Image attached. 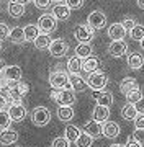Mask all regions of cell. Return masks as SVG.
<instances>
[{"mask_svg": "<svg viewBox=\"0 0 144 147\" xmlns=\"http://www.w3.org/2000/svg\"><path fill=\"white\" fill-rule=\"evenodd\" d=\"M8 113L13 123H22L26 118V108L22 103V100H13L8 106Z\"/></svg>", "mask_w": 144, "mask_h": 147, "instance_id": "6", "label": "cell"}, {"mask_svg": "<svg viewBox=\"0 0 144 147\" xmlns=\"http://www.w3.org/2000/svg\"><path fill=\"white\" fill-rule=\"evenodd\" d=\"M64 3L69 7L70 10H77V8H80V7H82L84 0H66Z\"/></svg>", "mask_w": 144, "mask_h": 147, "instance_id": "39", "label": "cell"}, {"mask_svg": "<svg viewBox=\"0 0 144 147\" xmlns=\"http://www.w3.org/2000/svg\"><path fill=\"white\" fill-rule=\"evenodd\" d=\"M121 23H123V26L126 28V31H131V30H133V28L138 25V23H136V20H134L133 16H126V18H124Z\"/></svg>", "mask_w": 144, "mask_h": 147, "instance_id": "37", "label": "cell"}, {"mask_svg": "<svg viewBox=\"0 0 144 147\" xmlns=\"http://www.w3.org/2000/svg\"><path fill=\"white\" fill-rule=\"evenodd\" d=\"M84 132H87L90 137L97 139V137L103 136V123H98L95 119L87 121V124L84 126Z\"/></svg>", "mask_w": 144, "mask_h": 147, "instance_id": "10", "label": "cell"}, {"mask_svg": "<svg viewBox=\"0 0 144 147\" xmlns=\"http://www.w3.org/2000/svg\"><path fill=\"white\" fill-rule=\"evenodd\" d=\"M126 33L128 31L123 26V23H113L108 26V36L112 38V41H123Z\"/></svg>", "mask_w": 144, "mask_h": 147, "instance_id": "12", "label": "cell"}, {"mask_svg": "<svg viewBox=\"0 0 144 147\" xmlns=\"http://www.w3.org/2000/svg\"><path fill=\"white\" fill-rule=\"evenodd\" d=\"M134 106H136V110H138L139 115H144V98H143L141 101H138Z\"/></svg>", "mask_w": 144, "mask_h": 147, "instance_id": "45", "label": "cell"}, {"mask_svg": "<svg viewBox=\"0 0 144 147\" xmlns=\"http://www.w3.org/2000/svg\"><path fill=\"white\" fill-rule=\"evenodd\" d=\"M80 134H82V131H80L77 126H74V124H67V126H66L64 137H66L69 142H74V144H75V141L79 139Z\"/></svg>", "mask_w": 144, "mask_h": 147, "instance_id": "28", "label": "cell"}, {"mask_svg": "<svg viewBox=\"0 0 144 147\" xmlns=\"http://www.w3.org/2000/svg\"><path fill=\"white\" fill-rule=\"evenodd\" d=\"M110 147H124V146H121V144H113V146H110Z\"/></svg>", "mask_w": 144, "mask_h": 147, "instance_id": "51", "label": "cell"}, {"mask_svg": "<svg viewBox=\"0 0 144 147\" xmlns=\"http://www.w3.org/2000/svg\"><path fill=\"white\" fill-rule=\"evenodd\" d=\"M133 139H136L138 142H141V144H144V129H134L133 132Z\"/></svg>", "mask_w": 144, "mask_h": 147, "instance_id": "40", "label": "cell"}, {"mask_svg": "<svg viewBox=\"0 0 144 147\" xmlns=\"http://www.w3.org/2000/svg\"><path fill=\"white\" fill-rule=\"evenodd\" d=\"M74 36L79 42H90L95 38V30L87 23V25H77L74 30Z\"/></svg>", "mask_w": 144, "mask_h": 147, "instance_id": "7", "label": "cell"}, {"mask_svg": "<svg viewBox=\"0 0 144 147\" xmlns=\"http://www.w3.org/2000/svg\"><path fill=\"white\" fill-rule=\"evenodd\" d=\"M134 126L136 129H144V115H138L134 119Z\"/></svg>", "mask_w": 144, "mask_h": 147, "instance_id": "42", "label": "cell"}, {"mask_svg": "<svg viewBox=\"0 0 144 147\" xmlns=\"http://www.w3.org/2000/svg\"><path fill=\"white\" fill-rule=\"evenodd\" d=\"M10 36V28L7 26L5 23H0V41H3Z\"/></svg>", "mask_w": 144, "mask_h": 147, "instance_id": "38", "label": "cell"}, {"mask_svg": "<svg viewBox=\"0 0 144 147\" xmlns=\"http://www.w3.org/2000/svg\"><path fill=\"white\" fill-rule=\"evenodd\" d=\"M87 23L93 30H101V28H105V25H107V15L101 10H93L90 15L87 16Z\"/></svg>", "mask_w": 144, "mask_h": 147, "instance_id": "9", "label": "cell"}, {"mask_svg": "<svg viewBox=\"0 0 144 147\" xmlns=\"http://www.w3.org/2000/svg\"><path fill=\"white\" fill-rule=\"evenodd\" d=\"M74 110H72V106H59L57 108V118L61 121H64V123H69V121L74 119Z\"/></svg>", "mask_w": 144, "mask_h": 147, "instance_id": "26", "label": "cell"}, {"mask_svg": "<svg viewBox=\"0 0 144 147\" xmlns=\"http://www.w3.org/2000/svg\"><path fill=\"white\" fill-rule=\"evenodd\" d=\"M144 96H143V92L139 88L133 90V92H129L128 95H126V100H128V103H133V105H136L138 101H141Z\"/></svg>", "mask_w": 144, "mask_h": 147, "instance_id": "35", "label": "cell"}, {"mask_svg": "<svg viewBox=\"0 0 144 147\" xmlns=\"http://www.w3.org/2000/svg\"><path fill=\"white\" fill-rule=\"evenodd\" d=\"M53 15L56 20L66 21V20H69V16H70V8L66 3H56L53 7Z\"/></svg>", "mask_w": 144, "mask_h": 147, "instance_id": "14", "label": "cell"}, {"mask_svg": "<svg viewBox=\"0 0 144 147\" xmlns=\"http://www.w3.org/2000/svg\"><path fill=\"white\" fill-rule=\"evenodd\" d=\"M144 65V57L139 53H131L128 56V67L133 70H139Z\"/></svg>", "mask_w": 144, "mask_h": 147, "instance_id": "22", "label": "cell"}, {"mask_svg": "<svg viewBox=\"0 0 144 147\" xmlns=\"http://www.w3.org/2000/svg\"><path fill=\"white\" fill-rule=\"evenodd\" d=\"M128 53V44L124 41H112L108 46V54L112 57H123Z\"/></svg>", "mask_w": 144, "mask_h": 147, "instance_id": "11", "label": "cell"}, {"mask_svg": "<svg viewBox=\"0 0 144 147\" xmlns=\"http://www.w3.org/2000/svg\"><path fill=\"white\" fill-rule=\"evenodd\" d=\"M67 70H69L70 75H74V74H79L82 70V62H80V57L77 56H70L69 61H67Z\"/></svg>", "mask_w": 144, "mask_h": 147, "instance_id": "30", "label": "cell"}, {"mask_svg": "<svg viewBox=\"0 0 144 147\" xmlns=\"http://www.w3.org/2000/svg\"><path fill=\"white\" fill-rule=\"evenodd\" d=\"M8 39H10L13 44H23V42L26 41V39H25V31H23V28H20V26L11 28Z\"/></svg>", "mask_w": 144, "mask_h": 147, "instance_id": "24", "label": "cell"}, {"mask_svg": "<svg viewBox=\"0 0 144 147\" xmlns=\"http://www.w3.org/2000/svg\"><path fill=\"white\" fill-rule=\"evenodd\" d=\"M3 74H5V77L8 79V82H20L22 80V75H23L20 65H7Z\"/></svg>", "mask_w": 144, "mask_h": 147, "instance_id": "15", "label": "cell"}, {"mask_svg": "<svg viewBox=\"0 0 144 147\" xmlns=\"http://www.w3.org/2000/svg\"><path fill=\"white\" fill-rule=\"evenodd\" d=\"M10 2H13V3H22V5L26 3V0H10Z\"/></svg>", "mask_w": 144, "mask_h": 147, "instance_id": "48", "label": "cell"}, {"mask_svg": "<svg viewBox=\"0 0 144 147\" xmlns=\"http://www.w3.org/2000/svg\"><path fill=\"white\" fill-rule=\"evenodd\" d=\"M10 124H11V118H10V113H8V110L0 111V131L10 129Z\"/></svg>", "mask_w": 144, "mask_h": 147, "instance_id": "32", "label": "cell"}, {"mask_svg": "<svg viewBox=\"0 0 144 147\" xmlns=\"http://www.w3.org/2000/svg\"><path fill=\"white\" fill-rule=\"evenodd\" d=\"M51 147H70V142L66 139V137H56L53 141V144H51Z\"/></svg>", "mask_w": 144, "mask_h": 147, "instance_id": "36", "label": "cell"}, {"mask_svg": "<svg viewBox=\"0 0 144 147\" xmlns=\"http://www.w3.org/2000/svg\"><path fill=\"white\" fill-rule=\"evenodd\" d=\"M16 147H20V146H16Z\"/></svg>", "mask_w": 144, "mask_h": 147, "instance_id": "55", "label": "cell"}, {"mask_svg": "<svg viewBox=\"0 0 144 147\" xmlns=\"http://www.w3.org/2000/svg\"><path fill=\"white\" fill-rule=\"evenodd\" d=\"M87 84H89V88H92L93 92H103L105 87L108 85V77H107L105 72L97 70V72H93V74L89 75Z\"/></svg>", "mask_w": 144, "mask_h": 147, "instance_id": "3", "label": "cell"}, {"mask_svg": "<svg viewBox=\"0 0 144 147\" xmlns=\"http://www.w3.org/2000/svg\"><path fill=\"white\" fill-rule=\"evenodd\" d=\"M139 88L138 87V80L133 79V77H124V79L120 82V92H121L124 96L129 93V92H133V90Z\"/></svg>", "mask_w": 144, "mask_h": 147, "instance_id": "19", "label": "cell"}, {"mask_svg": "<svg viewBox=\"0 0 144 147\" xmlns=\"http://www.w3.org/2000/svg\"><path fill=\"white\" fill-rule=\"evenodd\" d=\"M26 2H33V3H34V0H26Z\"/></svg>", "mask_w": 144, "mask_h": 147, "instance_id": "53", "label": "cell"}, {"mask_svg": "<svg viewBox=\"0 0 144 147\" xmlns=\"http://www.w3.org/2000/svg\"><path fill=\"white\" fill-rule=\"evenodd\" d=\"M129 38L133 41H143L144 39V25H136V26L129 31Z\"/></svg>", "mask_w": 144, "mask_h": 147, "instance_id": "33", "label": "cell"}, {"mask_svg": "<svg viewBox=\"0 0 144 147\" xmlns=\"http://www.w3.org/2000/svg\"><path fill=\"white\" fill-rule=\"evenodd\" d=\"M5 85H8V79L5 77V74L3 72H0V88L5 87Z\"/></svg>", "mask_w": 144, "mask_h": 147, "instance_id": "46", "label": "cell"}, {"mask_svg": "<svg viewBox=\"0 0 144 147\" xmlns=\"http://www.w3.org/2000/svg\"><path fill=\"white\" fill-rule=\"evenodd\" d=\"M8 106H10V100H8V98H5L3 95H0V111L8 110Z\"/></svg>", "mask_w": 144, "mask_h": 147, "instance_id": "43", "label": "cell"}, {"mask_svg": "<svg viewBox=\"0 0 144 147\" xmlns=\"http://www.w3.org/2000/svg\"><path fill=\"white\" fill-rule=\"evenodd\" d=\"M124 147H143V144H141V142H138L136 139H133V137H131V139H128V141H126Z\"/></svg>", "mask_w": 144, "mask_h": 147, "instance_id": "44", "label": "cell"}, {"mask_svg": "<svg viewBox=\"0 0 144 147\" xmlns=\"http://www.w3.org/2000/svg\"><path fill=\"white\" fill-rule=\"evenodd\" d=\"M51 121V111L46 106H36L31 111V123L38 127H44Z\"/></svg>", "mask_w": 144, "mask_h": 147, "instance_id": "4", "label": "cell"}, {"mask_svg": "<svg viewBox=\"0 0 144 147\" xmlns=\"http://www.w3.org/2000/svg\"><path fill=\"white\" fill-rule=\"evenodd\" d=\"M51 42H53V39L49 38V34H44V33H41L39 36L34 39V47L36 49H39V51H44V49H49V46H51Z\"/></svg>", "mask_w": 144, "mask_h": 147, "instance_id": "27", "label": "cell"}, {"mask_svg": "<svg viewBox=\"0 0 144 147\" xmlns=\"http://www.w3.org/2000/svg\"><path fill=\"white\" fill-rule=\"evenodd\" d=\"M138 7L144 10V0H138Z\"/></svg>", "mask_w": 144, "mask_h": 147, "instance_id": "49", "label": "cell"}, {"mask_svg": "<svg viewBox=\"0 0 144 147\" xmlns=\"http://www.w3.org/2000/svg\"><path fill=\"white\" fill-rule=\"evenodd\" d=\"M16 141H18V132L15 129L0 131V144L2 146H10V144H15Z\"/></svg>", "mask_w": 144, "mask_h": 147, "instance_id": "17", "label": "cell"}, {"mask_svg": "<svg viewBox=\"0 0 144 147\" xmlns=\"http://www.w3.org/2000/svg\"><path fill=\"white\" fill-rule=\"evenodd\" d=\"M0 51H2V41H0Z\"/></svg>", "mask_w": 144, "mask_h": 147, "instance_id": "54", "label": "cell"}, {"mask_svg": "<svg viewBox=\"0 0 144 147\" xmlns=\"http://www.w3.org/2000/svg\"><path fill=\"white\" fill-rule=\"evenodd\" d=\"M69 74L64 70H54L49 75V85L54 90H62V88H70V82H69Z\"/></svg>", "mask_w": 144, "mask_h": 147, "instance_id": "2", "label": "cell"}, {"mask_svg": "<svg viewBox=\"0 0 144 147\" xmlns=\"http://www.w3.org/2000/svg\"><path fill=\"white\" fill-rule=\"evenodd\" d=\"M67 53H69V44L64 39H61V38L53 39L51 46H49V54L53 57H64Z\"/></svg>", "mask_w": 144, "mask_h": 147, "instance_id": "8", "label": "cell"}, {"mask_svg": "<svg viewBox=\"0 0 144 147\" xmlns=\"http://www.w3.org/2000/svg\"><path fill=\"white\" fill-rule=\"evenodd\" d=\"M38 28H39V31L44 33V34H51V33L57 28V20L54 18L53 13H44V15H41L39 20H38Z\"/></svg>", "mask_w": 144, "mask_h": 147, "instance_id": "5", "label": "cell"}, {"mask_svg": "<svg viewBox=\"0 0 144 147\" xmlns=\"http://www.w3.org/2000/svg\"><path fill=\"white\" fill-rule=\"evenodd\" d=\"M141 49H143V51H144V39H143V41H141Z\"/></svg>", "mask_w": 144, "mask_h": 147, "instance_id": "52", "label": "cell"}, {"mask_svg": "<svg viewBox=\"0 0 144 147\" xmlns=\"http://www.w3.org/2000/svg\"><path fill=\"white\" fill-rule=\"evenodd\" d=\"M51 2H53V0H34V5H36L38 8L44 10V8H48V7L51 5Z\"/></svg>", "mask_w": 144, "mask_h": 147, "instance_id": "41", "label": "cell"}, {"mask_svg": "<svg viewBox=\"0 0 144 147\" xmlns=\"http://www.w3.org/2000/svg\"><path fill=\"white\" fill-rule=\"evenodd\" d=\"M5 62H3V59H0V72H3V70H5Z\"/></svg>", "mask_w": 144, "mask_h": 147, "instance_id": "47", "label": "cell"}, {"mask_svg": "<svg viewBox=\"0 0 144 147\" xmlns=\"http://www.w3.org/2000/svg\"><path fill=\"white\" fill-rule=\"evenodd\" d=\"M120 124L115 123V121H105L103 123V137H107V139H115V137L120 136Z\"/></svg>", "mask_w": 144, "mask_h": 147, "instance_id": "13", "label": "cell"}, {"mask_svg": "<svg viewBox=\"0 0 144 147\" xmlns=\"http://www.w3.org/2000/svg\"><path fill=\"white\" fill-rule=\"evenodd\" d=\"M53 2H56V3H64L66 0H53Z\"/></svg>", "mask_w": 144, "mask_h": 147, "instance_id": "50", "label": "cell"}, {"mask_svg": "<svg viewBox=\"0 0 144 147\" xmlns=\"http://www.w3.org/2000/svg\"><path fill=\"white\" fill-rule=\"evenodd\" d=\"M92 144H93V137H90L87 132H82L75 141V147H92Z\"/></svg>", "mask_w": 144, "mask_h": 147, "instance_id": "34", "label": "cell"}, {"mask_svg": "<svg viewBox=\"0 0 144 147\" xmlns=\"http://www.w3.org/2000/svg\"><path fill=\"white\" fill-rule=\"evenodd\" d=\"M98 65H100V62H98V57H95V56H90V57H87L85 61L82 62V70L90 75V74H93V72H97V70H98Z\"/></svg>", "mask_w": 144, "mask_h": 147, "instance_id": "21", "label": "cell"}, {"mask_svg": "<svg viewBox=\"0 0 144 147\" xmlns=\"http://www.w3.org/2000/svg\"><path fill=\"white\" fill-rule=\"evenodd\" d=\"M7 10H8V15H10L11 18H22V16L25 15L26 8H25V5H22V3H13V2H10L8 7H7Z\"/></svg>", "mask_w": 144, "mask_h": 147, "instance_id": "25", "label": "cell"}, {"mask_svg": "<svg viewBox=\"0 0 144 147\" xmlns=\"http://www.w3.org/2000/svg\"><path fill=\"white\" fill-rule=\"evenodd\" d=\"M69 82H70V88L74 90V92H84V90L89 87L85 79H82L79 74H74V75H70L69 77Z\"/></svg>", "mask_w": 144, "mask_h": 147, "instance_id": "20", "label": "cell"}, {"mask_svg": "<svg viewBox=\"0 0 144 147\" xmlns=\"http://www.w3.org/2000/svg\"><path fill=\"white\" fill-rule=\"evenodd\" d=\"M23 31H25V39L26 41H31V42H34V39L41 34L38 25H26V26L23 28Z\"/></svg>", "mask_w": 144, "mask_h": 147, "instance_id": "31", "label": "cell"}, {"mask_svg": "<svg viewBox=\"0 0 144 147\" xmlns=\"http://www.w3.org/2000/svg\"><path fill=\"white\" fill-rule=\"evenodd\" d=\"M93 98L97 100V105L100 106H107V108H110V106L113 105V95L110 93V92H93Z\"/></svg>", "mask_w": 144, "mask_h": 147, "instance_id": "16", "label": "cell"}, {"mask_svg": "<svg viewBox=\"0 0 144 147\" xmlns=\"http://www.w3.org/2000/svg\"><path fill=\"white\" fill-rule=\"evenodd\" d=\"M138 110H136V106L133 103H126V105L121 108V118L126 121H134L136 119V116H138Z\"/></svg>", "mask_w": 144, "mask_h": 147, "instance_id": "23", "label": "cell"}, {"mask_svg": "<svg viewBox=\"0 0 144 147\" xmlns=\"http://www.w3.org/2000/svg\"><path fill=\"white\" fill-rule=\"evenodd\" d=\"M53 98L59 106H72L75 103V92L72 88H62V90H54L51 93Z\"/></svg>", "mask_w": 144, "mask_h": 147, "instance_id": "1", "label": "cell"}, {"mask_svg": "<svg viewBox=\"0 0 144 147\" xmlns=\"http://www.w3.org/2000/svg\"><path fill=\"white\" fill-rule=\"evenodd\" d=\"M108 118H110V108H107V106L97 105L92 111V119L98 121V123H105V121H108Z\"/></svg>", "mask_w": 144, "mask_h": 147, "instance_id": "18", "label": "cell"}, {"mask_svg": "<svg viewBox=\"0 0 144 147\" xmlns=\"http://www.w3.org/2000/svg\"><path fill=\"white\" fill-rule=\"evenodd\" d=\"M75 56L80 59H87L92 56V46L90 42H79V46L75 47Z\"/></svg>", "mask_w": 144, "mask_h": 147, "instance_id": "29", "label": "cell"}]
</instances>
